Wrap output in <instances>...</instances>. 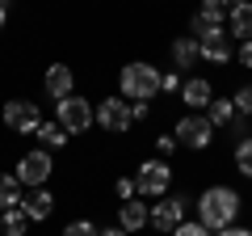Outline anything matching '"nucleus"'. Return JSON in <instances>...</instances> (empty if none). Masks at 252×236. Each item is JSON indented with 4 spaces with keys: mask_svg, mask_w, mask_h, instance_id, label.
I'll use <instances>...</instances> for the list:
<instances>
[{
    "mask_svg": "<svg viewBox=\"0 0 252 236\" xmlns=\"http://www.w3.org/2000/svg\"><path fill=\"white\" fill-rule=\"evenodd\" d=\"M118 89H122L126 101H152L156 93H160V68L135 59V64H126L122 72H118Z\"/></svg>",
    "mask_w": 252,
    "mask_h": 236,
    "instance_id": "f03ea898",
    "label": "nucleus"
},
{
    "mask_svg": "<svg viewBox=\"0 0 252 236\" xmlns=\"http://www.w3.org/2000/svg\"><path fill=\"white\" fill-rule=\"evenodd\" d=\"M26 228H30V215L21 207L0 211V232H4V236H26Z\"/></svg>",
    "mask_w": 252,
    "mask_h": 236,
    "instance_id": "a211bd4d",
    "label": "nucleus"
},
{
    "mask_svg": "<svg viewBox=\"0 0 252 236\" xmlns=\"http://www.w3.org/2000/svg\"><path fill=\"white\" fill-rule=\"evenodd\" d=\"M4 127H9L13 135H34V131L42 127L38 101H30V97H13V101H4Z\"/></svg>",
    "mask_w": 252,
    "mask_h": 236,
    "instance_id": "6e6552de",
    "label": "nucleus"
},
{
    "mask_svg": "<svg viewBox=\"0 0 252 236\" xmlns=\"http://www.w3.org/2000/svg\"><path fill=\"white\" fill-rule=\"evenodd\" d=\"M42 89H46V97H51V101L72 97V89H76L72 68H67V64H51V68H46V76H42Z\"/></svg>",
    "mask_w": 252,
    "mask_h": 236,
    "instance_id": "9d476101",
    "label": "nucleus"
},
{
    "mask_svg": "<svg viewBox=\"0 0 252 236\" xmlns=\"http://www.w3.org/2000/svg\"><path fill=\"white\" fill-rule=\"evenodd\" d=\"M189 34L198 38H210V34H223V26H219V21H210V17H202V13H193V21H189Z\"/></svg>",
    "mask_w": 252,
    "mask_h": 236,
    "instance_id": "4be33fe9",
    "label": "nucleus"
},
{
    "mask_svg": "<svg viewBox=\"0 0 252 236\" xmlns=\"http://www.w3.org/2000/svg\"><path fill=\"white\" fill-rule=\"evenodd\" d=\"M227 30H231L240 42H252V0H235L231 13H227Z\"/></svg>",
    "mask_w": 252,
    "mask_h": 236,
    "instance_id": "4468645a",
    "label": "nucleus"
},
{
    "mask_svg": "<svg viewBox=\"0 0 252 236\" xmlns=\"http://www.w3.org/2000/svg\"><path fill=\"white\" fill-rule=\"evenodd\" d=\"M198 51H202V59H210V64H227V59H231V42H227V30H223V34L202 38Z\"/></svg>",
    "mask_w": 252,
    "mask_h": 236,
    "instance_id": "dca6fc26",
    "label": "nucleus"
},
{
    "mask_svg": "<svg viewBox=\"0 0 252 236\" xmlns=\"http://www.w3.org/2000/svg\"><path fill=\"white\" fill-rule=\"evenodd\" d=\"M147 215H152V207H147V202L126 198L122 207H118V228H126V232L135 236V232H143V228H147Z\"/></svg>",
    "mask_w": 252,
    "mask_h": 236,
    "instance_id": "ddd939ff",
    "label": "nucleus"
},
{
    "mask_svg": "<svg viewBox=\"0 0 252 236\" xmlns=\"http://www.w3.org/2000/svg\"><path fill=\"white\" fill-rule=\"evenodd\" d=\"M63 236H101V228L93 219H72V224L63 228Z\"/></svg>",
    "mask_w": 252,
    "mask_h": 236,
    "instance_id": "b1692460",
    "label": "nucleus"
},
{
    "mask_svg": "<svg viewBox=\"0 0 252 236\" xmlns=\"http://www.w3.org/2000/svg\"><path fill=\"white\" fill-rule=\"evenodd\" d=\"M130 101L126 97H101L97 101V127L109 131V135H126L130 131Z\"/></svg>",
    "mask_w": 252,
    "mask_h": 236,
    "instance_id": "1a4fd4ad",
    "label": "nucleus"
},
{
    "mask_svg": "<svg viewBox=\"0 0 252 236\" xmlns=\"http://www.w3.org/2000/svg\"><path fill=\"white\" fill-rule=\"evenodd\" d=\"M198 59H202V51H198V38H193V34L172 38V68H177V72H189Z\"/></svg>",
    "mask_w": 252,
    "mask_h": 236,
    "instance_id": "2eb2a0df",
    "label": "nucleus"
},
{
    "mask_svg": "<svg viewBox=\"0 0 252 236\" xmlns=\"http://www.w3.org/2000/svg\"><path fill=\"white\" fill-rule=\"evenodd\" d=\"M206 118H210V127H231L235 118H240V110H235L231 97H215L206 106Z\"/></svg>",
    "mask_w": 252,
    "mask_h": 236,
    "instance_id": "f3484780",
    "label": "nucleus"
},
{
    "mask_svg": "<svg viewBox=\"0 0 252 236\" xmlns=\"http://www.w3.org/2000/svg\"><path fill=\"white\" fill-rule=\"evenodd\" d=\"M21 211L30 215V224H42V219H51V211H55V194L46 190V186H38V190H30L26 198H21Z\"/></svg>",
    "mask_w": 252,
    "mask_h": 236,
    "instance_id": "f8f14e48",
    "label": "nucleus"
},
{
    "mask_svg": "<svg viewBox=\"0 0 252 236\" xmlns=\"http://www.w3.org/2000/svg\"><path fill=\"white\" fill-rule=\"evenodd\" d=\"M135 186H139V198H164L172 186V164L164 160V156H156V160H143L135 173Z\"/></svg>",
    "mask_w": 252,
    "mask_h": 236,
    "instance_id": "20e7f679",
    "label": "nucleus"
},
{
    "mask_svg": "<svg viewBox=\"0 0 252 236\" xmlns=\"http://www.w3.org/2000/svg\"><path fill=\"white\" fill-rule=\"evenodd\" d=\"M156 152H160L164 160H168V156L177 152V139H172V135H156Z\"/></svg>",
    "mask_w": 252,
    "mask_h": 236,
    "instance_id": "c85d7f7f",
    "label": "nucleus"
},
{
    "mask_svg": "<svg viewBox=\"0 0 252 236\" xmlns=\"http://www.w3.org/2000/svg\"><path fill=\"white\" fill-rule=\"evenodd\" d=\"M172 139H177V148L202 152V148H210V139H215V127H210L206 114H185L177 127H172Z\"/></svg>",
    "mask_w": 252,
    "mask_h": 236,
    "instance_id": "39448f33",
    "label": "nucleus"
},
{
    "mask_svg": "<svg viewBox=\"0 0 252 236\" xmlns=\"http://www.w3.org/2000/svg\"><path fill=\"white\" fill-rule=\"evenodd\" d=\"M231 101H235V110H240V114H244V118H252V84H244V89H240V93H235V97H231Z\"/></svg>",
    "mask_w": 252,
    "mask_h": 236,
    "instance_id": "393cba45",
    "label": "nucleus"
},
{
    "mask_svg": "<svg viewBox=\"0 0 252 236\" xmlns=\"http://www.w3.org/2000/svg\"><path fill=\"white\" fill-rule=\"evenodd\" d=\"M34 135L42 139V148H46V152H55V148H63V144H67V131H63L59 122H42V127H38Z\"/></svg>",
    "mask_w": 252,
    "mask_h": 236,
    "instance_id": "aec40b11",
    "label": "nucleus"
},
{
    "mask_svg": "<svg viewBox=\"0 0 252 236\" xmlns=\"http://www.w3.org/2000/svg\"><path fill=\"white\" fill-rule=\"evenodd\" d=\"M231 4H235V0H202V9H198V13L223 26V21H227V13H231Z\"/></svg>",
    "mask_w": 252,
    "mask_h": 236,
    "instance_id": "412c9836",
    "label": "nucleus"
},
{
    "mask_svg": "<svg viewBox=\"0 0 252 236\" xmlns=\"http://www.w3.org/2000/svg\"><path fill=\"white\" fill-rule=\"evenodd\" d=\"M181 101L189 106V114H202V110L215 101V89H210V80H202V76H189V80L181 84Z\"/></svg>",
    "mask_w": 252,
    "mask_h": 236,
    "instance_id": "9b49d317",
    "label": "nucleus"
},
{
    "mask_svg": "<svg viewBox=\"0 0 252 236\" xmlns=\"http://www.w3.org/2000/svg\"><path fill=\"white\" fill-rule=\"evenodd\" d=\"M240 64H244V68H252V42H244V46H240Z\"/></svg>",
    "mask_w": 252,
    "mask_h": 236,
    "instance_id": "2f4dec72",
    "label": "nucleus"
},
{
    "mask_svg": "<svg viewBox=\"0 0 252 236\" xmlns=\"http://www.w3.org/2000/svg\"><path fill=\"white\" fill-rule=\"evenodd\" d=\"M147 114H152V110H147V101H130V118H135V122H143Z\"/></svg>",
    "mask_w": 252,
    "mask_h": 236,
    "instance_id": "c756f323",
    "label": "nucleus"
},
{
    "mask_svg": "<svg viewBox=\"0 0 252 236\" xmlns=\"http://www.w3.org/2000/svg\"><path fill=\"white\" fill-rule=\"evenodd\" d=\"M215 236H252V228H235L231 224V228H223V232H215Z\"/></svg>",
    "mask_w": 252,
    "mask_h": 236,
    "instance_id": "7c9ffc66",
    "label": "nucleus"
},
{
    "mask_svg": "<svg viewBox=\"0 0 252 236\" xmlns=\"http://www.w3.org/2000/svg\"><path fill=\"white\" fill-rule=\"evenodd\" d=\"M235 219H240V194H235L231 186H210V190H202L198 224H206L210 232H223V228H231Z\"/></svg>",
    "mask_w": 252,
    "mask_h": 236,
    "instance_id": "f257e3e1",
    "label": "nucleus"
},
{
    "mask_svg": "<svg viewBox=\"0 0 252 236\" xmlns=\"http://www.w3.org/2000/svg\"><path fill=\"white\" fill-rule=\"evenodd\" d=\"M51 173H55L51 152H46V148H34V152H26V156L17 160V173H13V177H17L26 190H38V186H46Z\"/></svg>",
    "mask_w": 252,
    "mask_h": 236,
    "instance_id": "423d86ee",
    "label": "nucleus"
},
{
    "mask_svg": "<svg viewBox=\"0 0 252 236\" xmlns=\"http://www.w3.org/2000/svg\"><path fill=\"white\" fill-rule=\"evenodd\" d=\"M9 207H21V182L13 173H0V211Z\"/></svg>",
    "mask_w": 252,
    "mask_h": 236,
    "instance_id": "6ab92c4d",
    "label": "nucleus"
},
{
    "mask_svg": "<svg viewBox=\"0 0 252 236\" xmlns=\"http://www.w3.org/2000/svg\"><path fill=\"white\" fill-rule=\"evenodd\" d=\"M114 190H118V198H139V186H135V177H118V186H114Z\"/></svg>",
    "mask_w": 252,
    "mask_h": 236,
    "instance_id": "bb28decb",
    "label": "nucleus"
},
{
    "mask_svg": "<svg viewBox=\"0 0 252 236\" xmlns=\"http://www.w3.org/2000/svg\"><path fill=\"white\" fill-rule=\"evenodd\" d=\"M4 21H9V0H0V30H4Z\"/></svg>",
    "mask_w": 252,
    "mask_h": 236,
    "instance_id": "72a5a7b5",
    "label": "nucleus"
},
{
    "mask_svg": "<svg viewBox=\"0 0 252 236\" xmlns=\"http://www.w3.org/2000/svg\"><path fill=\"white\" fill-rule=\"evenodd\" d=\"M55 122H59L67 135H80V131H89L93 122H97V110H93V101L89 97H63V101H55Z\"/></svg>",
    "mask_w": 252,
    "mask_h": 236,
    "instance_id": "7ed1b4c3",
    "label": "nucleus"
},
{
    "mask_svg": "<svg viewBox=\"0 0 252 236\" xmlns=\"http://www.w3.org/2000/svg\"><path fill=\"white\" fill-rule=\"evenodd\" d=\"M101 236H130V232H126V228H118V224H114V228H101Z\"/></svg>",
    "mask_w": 252,
    "mask_h": 236,
    "instance_id": "473e14b6",
    "label": "nucleus"
},
{
    "mask_svg": "<svg viewBox=\"0 0 252 236\" xmlns=\"http://www.w3.org/2000/svg\"><path fill=\"white\" fill-rule=\"evenodd\" d=\"M235 169H240L244 177H252V135H244L240 148H235Z\"/></svg>",
    "mask_w": 252,
    "mask_h": 236,
    "instance_id": "5701e85b",
    "label": "nucleus"
},
{
    "mask_svg": "<svg viewBox=\"0 0 252 236\" xmlns=\"http://www.w3.org/2000/svg\"><path fill=\"white\" fill-rule=\"evenodd\" d=\"M172 236H215V232H210L206 224H181V228H177Z\"/></svg>",
    "mask_w": 252,
    "mask_h": 236,
    "instance_id": "cd10ccee",
    "label": "nucleus"
},
{
    "mask_svg": "<svg viewBox=\"0 0 252 236\" xmlns=\"http://www.w3.org/2000/svg\"><path fill=\"white\" fill-rule=\"evenodd\" d=\"M185 211H189V198H181V194H164V198L152 202L147 224H152L156 232H177V228L185 224Z\"/></svg>",
    "mask_w": 252,
    "mask_h": 236,
    "instance_id": "0eeeda50",
    "label": "nucleus"
},
{
    "mask_svg": "<svg viewBox=\"0 0 252 236\" xmlns=\"http://www.w3.org/2000/svg\"><path fill=\"white\" fill-rule=\"evenodd\" d=\"M181 84L185 80H181L177 68H172V72H160V93H181Z\"/></svg>",
    "mask_w": 252,
    "mask_h": 236,
    "instance_id": "a878e982",
    "label": "nucleus"
}]
</instances>
